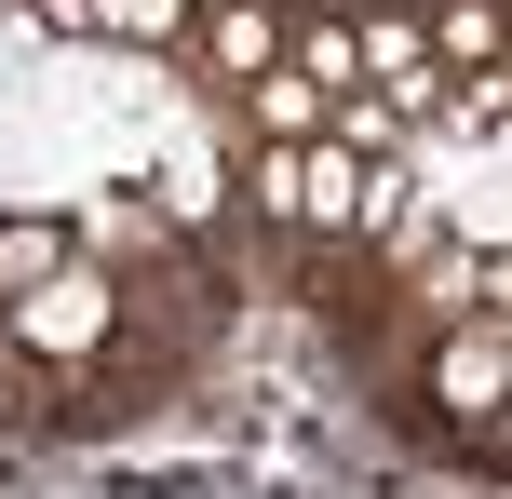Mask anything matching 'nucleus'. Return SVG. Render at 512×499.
<instances>
[{
    "instance_id": "1",
    "label": "nucleus",
    "mask_w": 512,
    "mask_h": 499,
    "mask_svg": "<svg viewBox=\"0 0 512 499\" xmlns=\"http://www.w3.org/2000/svg\"><path fill=\"white\" fill-rule=\"evenodd\" d=\"M499 378H512V311L499 297L432 311V351H418V446L459 459L486 499H499Z\"/></svg>"
},
{
    "instance_id": "2",
    "label": "nucleus",
    "mask_w": 512,
    "mask_h": 499,
    "mask_svg": "<svg viewBox=\"0 0 512 499\" xmlns=\"http://www.w3.org/2000/svg\"><path fill=\"white\" fill-rule=\"evenodd\" d=\"M95 41H135V54H189V0H95Z\"/></svg>"
},
{
    "instance_id": "3",
    "label": "nucleus",
    "mask_w": 512,
    "mask_h": 499,
    "mask_svg": "<svg viewBox=\"0 0 512 499\" xmlns=\"http://www.w3.org/2000/svg\"><path fill=\"white\" fill-rule=\"evenodd\" d=\"M14 14H41L54 41H95V0H14Z\"/></svg>"
}]
</instances>
